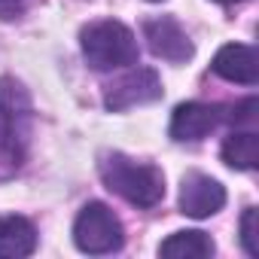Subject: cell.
Here are the masks:
<instances>
[{
  "mask_svg": "<svg viewBox=\"0 0 259 259\" xmlns=\"http://www.w3.org/2000/svg\"><path fill=\"white\" fill-rule=\"evenodd\" d=\"M31 98L13 76L0 79V180L13 177L28 153Z\"/></svg>",
  "mask_w": 259,
  "mask_h": 259,
  "instance_id": "6da1fadb",
  "label": "cell"
},
{
  "mask_svg": "<svg viewBox=\"0 0 259 259\" xmlns=\"http://www.w3.org/2000/svg\"><path fill=\"white\" fill-rule=\"evenodd\" d=\"M98 174L110 192L122 195L135 207H156L165 198V174L156 165L135 162L122 153H104L98 162Z\"/></svg>",
  "mask_w": 259,
  "mask_h": 259,
  "instance_id": "7a4b0ae2",
  "label": "cell"
},
{
  "mask_svg": "<svg viewBox=\"0 0 259 259\" xmlns=\"http://www.w3.org/2000/svg\"><path fill=\"white\" fill-rule=\"evenodd\" d=\"M79 43H82V55H85L89 67H95V70L128 67L141 55L132 28H125L122 22H113V19L85 25L79 31Z\"/></svg>",
  "mask_w": 259,
  "mask_h": 259,
  "instance_id": "3957f363",
  "label": "cell"
},
{
  "mask_svg": "<svg viewBox=\"0 0 259 259\" xmlns=\"http://www.w3.org/2000/svg\"><path fill=\"white\" fill-rule=\"evenodd\" d=\"M73 244L92 256H104V253L119 250L125 244V232H122L119 217L107 204L89 201L73 223Z\"/></svg>",
  "mask_w": 259,
  "mask_h": 259,
  "instance_id": "277c9868",
  "label": "cell"
},
{
  "mask_svg": "<svg viewBox=\"0 0 259 259\" xmlns=\"http://www.w3.org/2000/svg\"><path fill=\"white\" fill-rule=\"evenodd\" d=\"M162 98V79L153 67H135L128 70L125 76H119L116 82L107 85L104 92V107L113 110V113H122V110H132V107H141V104H153Z\"/></svg>",
  "mask_w": 259,
  "mask_h": 259,
  "instance_id": "5b68a950",
  "label": "cell"
},
{
  "mask_svg": "<svg viewBox=\"0 0 259 259\" xmlns=\"http://www.w3.org/2000/svg\"><path fill=\"white\" fill-rule=\"evenodd\" d=\"M144 40H147V46H150V52L156 58L171 61V64H183V61H189L195 55V46L186 37V31L174 19H168V16L150 19L144 25Z\"/></svg>",
  "mask_w": 259,
  "mask_h": 259,
  "instance_id": "8992f818",
  "label": "cell"
},
{
  "mask_svg": "<svg viewBox=\"0 0 259 259\" xmlns=\"http://www.w3.org/2000/svg\"><path fill=\"white\" fill-rule=\"evenodd\" d=\"M226 204V189L207 177V174H186L183 183H180V213L192 217V220H204V217H213L217 210H223Z\"/></svg>",
  "mask_w": 259,
  "mask_h": 259,
  "instance_id": "52a82bcc",
  "label": "cell"
},
{
  "mask_svg": "<svg viewBox=\"0 0 259 259\" xmlns=\"http://www.w3.org/2000/svg\"><path fill=\"white\" fill-rule=\"evenodd\" d=\"M213 73L229 79V82H241V85H256L259 82V55L253 46L244 43H229L213 55Z\"/></svg>",
  "mask_w": 259,
  "mask_h": 259,
  "instance_id": "ba28073f",
  "label": "cell"
},
{
  "mask_svg": "<svg viewBox=\"0 0 259 259\" xmlns=\"http://www.w3.org/2000/svg\"><path fill=\"white\" fill-rule=\"evenodd\" d=\"M220 119H223V113L210 104H198V101L180 104L171 116V138L174 141H201L217 128Z\"/></svg>",
  "mask_w": 259,
  "mask_h": 259,
  "instance_id": "9c48e42d",
  "label": "cell"
},
{
  "mask_svg": "<svg viewBox=\"0 0 259 259\" xmlns=\"http://www.w3.org/2000/svg\"><path fill=\"white\" fill-rule=\"evenodd\" d=\"M37 250V229L25 217H0V259H25Z\"/></svg>",
  "mask_w": 259,
  "mask_h": 259,
  "instance_id": "30bf717a",
  "label": "cell"
},
{
  "mask_svg": "<svg viewBox=\"0 0 259 259\" xmlns=\"http://www.w3.org/2000/svg\"><path fill=\"white\" fill-rule=\"evenodd\" d=\"M159 253L165 259H207L213 256V241L210 235L198 229H186V232H174L171 238H165Z\"/></svg>",
  "mask_w": 259,
  "mask_h": 259,
  "instance_id": "8fae6325",
  "label": "cell"
},
{
  "mask_svg": "<svg viewBox=\"0 0 259 259\" xmlns=\"http://www.w3.org/2000/svg\"><path fill=\"white\" fill-rule=\"evenodd\" d=\"M223 162L238 171H253L259 165V138L253 128L247 132H232L223 141Z\"/></svg>",
  "mask_w": 259,
  "mask_h": 259,
  "instance_id": "7c38bea8",
  "label": "cell"
},
{
  "mask_svg": "<svg viewBox=\"0 0 259 259\" xmlns=\"http://www.w3.org/2000/svg\"><path fill=\"white\" fill-rule=\"evenodd\" d=\"M241 244L247 250V256H259V210L247 207L241 217Z\"/></svg>",
  "mask_w": 259,
  "mask_h": 259,
  "instance_id": "4fadbf2b",
  "label": "cell"
},
{
  "mask_svg": "<svg viewBox=\"0 0 259 259\" xmlns=\"http://www.w3.org/2000/svg\"><path fill=\"white\" fill-rule=\"evenodd\" d=\"M256 110H259V101L256 98H244L241 104L232 107V113H226V119L238 128V125H253L256 122Z\"/></svg>",
  "mask_w": 259,
  "mask_h": 259,
  "instance_id": "5bb4252c",
  "label": "cell"
},
{
  "mask_svg": "<svg viewBox=\"0 0 259 259\" xmlns=\"http://www.w3.org/2000/svg\"><path fill=\"white\" fill-rule=\"evenodd\" d=\"M25 10H28V0H0V19H4V22L22 19Z\"/></svg>",
  "mask_w": 259,
  "mask_h": 259,
  "instance_id": "9a60e30c",
  "label": "cell"
},
{
  "mask_svg": "<svg viewBox=\"0 0 259 259\" xmlns=\"http://www.w3.org/2000/svg\"><path fill=\"white\" fill-rule=\"evenodd\" d=\"M217 4H226L229 7V4H241V0H217Z\"/></svg>",
  "mask_w": 259,
  "mask_h": 259,
  "instance_id": "2e32d148",
  "label": "cell"
}]
</instances>
